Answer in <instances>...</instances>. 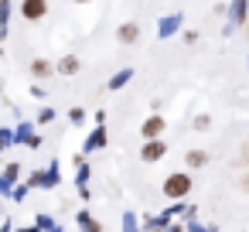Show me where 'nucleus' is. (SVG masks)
Instances as JSON below:
<instances>
[{"instance_id": "1", "label": "nucleus", "mask_w": 249, "mask_h": 232, "mask_svg": "<svg viewBox=\"0 0 249 232\" xmlns=\"http://www.w3.org/2000/svg\"><path fill=\"white\" fill-rule=\"evenodd\" d=\"M191 191V178L188 174H171L167 181H164V195L167 198H184Z\"/></svg>"}, {"instance_id": "2", "label": "nucleus", "mask_w": 249, "mask_h": 232, "mask_svg": "<svg viewBox=\"0 0 249 232\" xmlns=\"http://www.w3.org/2000/svg\"><path fill=\"white\" fill-rule=\"evenodd\" d=\"M21 11H24L28 21H41V18L48 14V0H24V7H21Z\"/></svg>"}, {"instance_id": "3", "label": "nucleus", "mask_w": 249, "mask_h": 232, "mask_svg": "<svg viewBox=\"0 0 249 232\" xmlns=\"http://www.w3.org/2000/svg\"><path fill=\"white\" fill-rule=\"evenodd\" d=\"M164 150H167V147H164V143H160L157 137H150V140L143 143V150H140V157L154 164V161H160V157H164Z\"/></svg>"}, {"instance_id": "4", "label": "nucleus", "mask_w": 249, "mask_h": 232, "mask_svg": "<svg viewBox=\"0 0 249 232\" xmlns=\"http://www.w3.org/2000/svg\"><path fill=\"white\" fill-rule=\"evenodd\" d=\"M140 133H143L147 140H150V137H160V133H164V120H160V116H150V120H143V130H140Z\"/></svg>"}, {"instance_id": "5", "label": "nucleus", "mask_w": 249, "mask_h": 232, "mask_svg": "<svg viewBox=\"0 0 249 232\" xmlns=\"http://www.w3.org/2000/svg\"><path fill=\"white\" fill-rule=\"evenodd\" d=\"M120 41H137V24H123L120 28Z\"/></svg>"}, {"instance_id": "6", "label": "nucleus", "mask_w": 249, "mask_h": 232, "mask_svg": "<svg viewBox=\"0 0 249 232\" xmlns=\"http://www.w3.org/2000/svg\"><path fill=\"white\" fill-rule=\"evenodd\" d=\"M205 161H208V157H205V150H191V154H188V164H191V167H201Z\"/></svg>"}, {"instance_id": "7", "label": "nucleus", "mask_w": 249, "mask_h": 232, "mask_svg": "<svg viewBox=\"0 0 249 232\" xmlns=\"http://www.w3.org/2000/svg\"><path fill=\"white\" fill-rule=\"evenodd\" d=\"M31 72H35V75H48V72H52V65H48V62H35V65H31Z\"/></svg>"}, {"instance_id": "8", "label": "nucleus", "mask_w": 249, "mask_h": 232, "mask_svg": "<svg viewBox=\"0 0 249 232\" xmlns=\"http://www.w3.org/2000/svg\"><path fill=\"white\" fill-rule=\"evenodd\" d=\"M75 69H79L75 58H65V62H62V72H75Z\"/></svg>"}, {"instance_id": "9", "label": "nucleus", "mask_w": 249, "mask_h": 232, "mask_svg": "<svg viewBox=\"0 0 249 232\" xmlns=\"http://www.w3.org/2000/svg\"><path fill=\"white\" fill-rule=\"evenodd\" d=\"M75 4H89V0H75Z\"/></svg>"}]
</instances>
